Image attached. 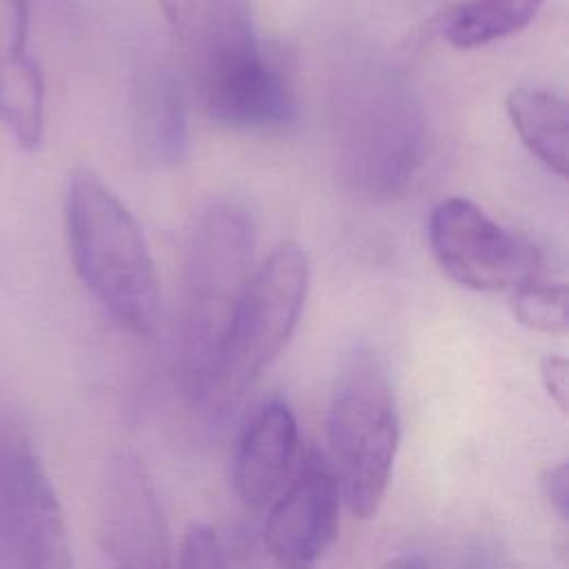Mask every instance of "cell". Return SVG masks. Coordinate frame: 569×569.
Returning a JSON list of instances; mask_svg holds the SVG:
<instances>
[{
    "label": "cell",
    "mask_w": 569,
    "mask_h": 569,
    "mask_svg": "<svg viewBox=\"0 0 569 569\" xmlns=\"http://www.w3.org/2000/svg\"><path fill=\"white\" fill-rule=\"evenodd\" d=\"M331 122L338 171L351 193L389 202L407 191L425 153V118L400 73L380 62L349 69Z\"/></svg>",
    "instance_id": "6da1fadb"
},
{
    "label": "cell",
    "mask_w": 569,
    "mask_h": 569,
    "mask_svg": "<svg viewBox=\"0 0 569 569\" xmlns=\"http://www.w3.org/2000/svg\"><path fill=\"white\" fill-rule=\"evenodd\" d=\"M67 236L76 273L102 311L124 331L151 336L160 287L147 240L127 204L84 169L69 178Z\"/></svg>",
    "instance_id": "7a4b0ae2"
},
{
    "label": "cell",
    "mask_w": 569,
    "mask_h": 569,
    "mask_svg": "<svg viewBox=\"0 0 569 569\" xmlns=\"http://www.w3.org/2000/svg\"><path fill=\"white\" fill-rule=\"evenodd\" d=\"M253 276L251 218L233 204L209 207L193 224L182 269L180 373L191 398L202 387Z\"/></svg>",
    "instance_id": "3957f363"
},
{
    "label": "cell",
    "mask_w": 569,
    "mask_h": 569,
    "mask_svg": "<svg viewBox=\"0 0 569 569\" xmlns=\"http://www.w3.org/2000/svg\"><path fill=\"white\" fill-rule=\"evenodd\" d=\"M327 438L345 507L356 518L378 513L400 445L396 393L382 360L356 347L340 365L329 407Z\"/></svg>",
    "instance_id": "277c9868"
},
{
    "label": "cell",
    "mask_w": 569,
    "mask_h": 569,
    "mask_svg": "<svg viewBox=\"0 0 569 569\" xmlns=\"http://www.w3.org/2000/svg\"><path fill=\"white\" fill-rule=\"evenodd\" d=\"M309 287V260L300 244H278L253 271L229 322L218 356L196 393L209 411H227L262 376L289 342Z\"/></svg>",
    "instance_id": "5b68a950"
},
{
    "label": "cell",
    "mask_w": 569,
    "mask_h": 569,
    "mask_svg": "<svg viewBox=\"0 0 569 569\" xmlns=\"http://www.w3.org/2000/svg\"><path fill=\"white\" fill-rule=\"evenodd\" d=\"M200 96L207 113L231 129H282L296 118L287 71L260 42L249 0H211L202 24Z\"/></svg>",
    "instance_id": "8992f818"
},
{
    "label": "cell",
    "mask_w": 569,
    "mask_h": 569,
    "mask_svg": "<svg viewBox=\"0 0 569 569\" xmlns=\"http://www.w3.org/2000/svg\"><path fill=\"white\" fill-rule=\"evenodd\" d=\"M0 551L11 569H73L62 502L20 436L0 440Z\"/></svg>",
    "instance_id": "52a82bcc"
},
{
    "label": "cell",
    "mask_w": 569,
    "mask_h": 569,
    "mask_svg": "<svg viewBox=\"0 0 569 569\" xmlns=\"http://www.w3.org/2000/svg\"><path fill=\"white\" fill-rule=\"evenodd\" d=\"M429 249L440 269L473 291H505L545 273V256L500 227L476 202L447 198L427 222Z\"/></svg>",
    "instance_id": "ba28073f"
},
{
    "label": "cell",
    "mask_w": 569,
    "mask_h": 569,
    "mask_svg": "<svg viewBox=\"0 0 569 569\" xmlns=\"http://www.w3.org/2000/svg\"><path fill=\"white\" fill-rule=\"evenodd\" d=\"M98 531L111 569H171L162 507L144 462L133 451H116L104 462Z\"/></svg>",
    "instance_id": "9c48e42d"
},
{
    "label": "cell",
    "mask_w": 569,
    "mask_h": 569,
    "mask_svg": "<svg viewBox=\"0 0 569 569\" xmlns=\"http://www.w3.org/2000/svg\"><path fill=\"white\" fill-rule=\"evenodd\" d=\"M340 489L333 469L311 458L273 498L264 522V549L276 569H316L340 522Z\"/></svg>",
    "instance_id": "30bf717a"
},
{
    "label": "cell",
    "mask_w": 569,
    "mask_h": 569,
    "mask_svg": "<svg viewBox=\"0 0 569 569\" xmlns=\"http://www.w3.org/2000/svg\"><path fill=\"white\" fill-rule=\"evenodd\" d=\"M300 447L293 409L267 400L244 425L231 456V487L247 509H262L284 489Z\"/></svg>",
    "instance_id": "8fae6325"
},
{
    "label": "cell",
    "mask_w": 569,
    "mask_h": 569,
    "mask_svg": "<svg viewBox=\"0 0 569 569\" xmlns=\"http://www.w3.org/2000/svg\"><path fill=\"white\" fill-rule=\"evenodd\" d=\"M507 113L529 153L549 171L567 176L569 127L565 98L549 89L518 87L507 98Z\"/></svg>",
    "instance_id": "7c38bea8"
},
{
    "label": "cell",
    "mask_w": 569,
    "mask_h": 569,
    "mask_svg": "<svg viewBox=\"0 0 569 569\" xmlns=\"http://www.w3.org/2000/svg\"><path fill=\"white\" fill-rule=\"evenodd\" d=\"M545 0H465L445 20V38L456 49H476L522 31Z\"/></svg>",
    "instance_id": "4fadbf2b"
},
{
    "label": "cell",
    "mask_w": 569,
    "mask_h": 569,
    "mask_svg": "<svg viewBox=\"0 0 569 569\" xmlns=\"http://www.w3.org/2000/svg\"><path fill=\"white\" fill-rule=\"evenodd\" d=\"M0 124L22 151H36L44 136V76L33 56L0 69Z\"/></svg>",
    "instance_id": "5bb4252c"
},
{
    "label": "cell",
    "mask_w": 569,
    "mask_h": 569,
    "mask_svg": "<svg viewBox=\"0 0 569 569\" xmlns=\"http://www.w3.org/2000/svg\"><path fill=\"white\" fill-rule=\"evenodd\" d=\"M140 136L160 160H178L187 149L184 102L169 73H156L142 91Z\"/></svg>",
    "instance_id": "9a60e30c"
},
{
    "label": "cell",
    "mask_w": 569,
    "mask_h": 569,
    "mask_svg": "<svg viewBox=\"0 0 569 569\" xmlns=\"http://www.w3.org/2000/svg\"><path fill=\"white\" fill-rule=\"evenodd\" d=\"M547 273V271H545ZM545 273L511 289V311L516 320L540 333L567 331V287Z\"/></svg>",
    "instance_id": "2e32d148"
},
{
    "label": "cell",
    "mask_w": 569,
    "mask_h": 569,
    "mask_svg": "<svg viewBox=\"0 0 569 569\" xmlns=\"http://www.w3.org/2000/svg\"><path fill=\"white\" fill-rule=\"evenodd\" d=\"M176 569H233V562L216 527L193 522L182 536Z\"/></svg>",
    "instance_id": "e0dca14e"
},
{
    "label": "cell",
    "mask_w": 569,
    "mask_h": 569,
    "mask_svg": "<svg viewBox=\"0 0 569 569\" xmlns=\"http://www.w3.org/2000/svg\"><path fill=\"white\" fill-rule=\"evenodd\" d=\"M29 0H0V69L20 64L31 53Z\"/></svg>",
    "instance_id": "ac0fdd59"
},
{
    "label": "cell",
    "mask_w": 569,
    "mask_h": 569,
    "mask_svg": "<svg viewBox=\"0 0 569 569\" xmlns=\"http://www.w3.org/2000/svg\"><path fill=\"white\" fill-rule=\"evenodd\" d=\"M540 491L551 505V509L567 520L569 518V467L565 460L547 465L540 471Z\"/></svg>",
    "instance_id": "d6986e66"
},
{
    "label": "cell",
    "mask_w": 569,
    "mask_h": 569,
    "mask_svg": "<svg viewBox=\"0 0 569 569\" xmlns=\"http://www.w3.org/2000/svg\"><path fill=\"white\" fill-rule=\"evenodd\" d=\"M540 380L551 398V402L560 409L567 411L569 405V365L562 356H547L540 362Z\"/></svg>",
    "instance_id": "ffe728a7"
},
{
    "label": "cell",
    "mask_w": 569,
    "mask_h": 569,
    "mask_svg": "<svg viewBox=\"0 0 569 569\" xmlns=\"http://www.w3.org/2000/svg\"><path fill=\"white\" fill-rule=\"evenodd\" d=\"M164 18L180 31L189 29L191 20H193V13H196V7H198V0H158Z\"/></svg>",
    "instance_id": "44dd1931"
},
{
    "label": "cell",
    "mask_w": 569,
    "mask_h": 569,
    "mask_svg": "<svg viewBox=\"0 0 569 569\" xmlns=\"http://www.w3.org/2000/svg\"><path fill=\"white\" fill-rule=\"evenodd\" d=\"M387 569H427V567H425V560L420 556L407 553V556H400V558L391 560L387 565Z\"/></svg>",
    "instance_id": "7402d4cb"
}]
</instances>
